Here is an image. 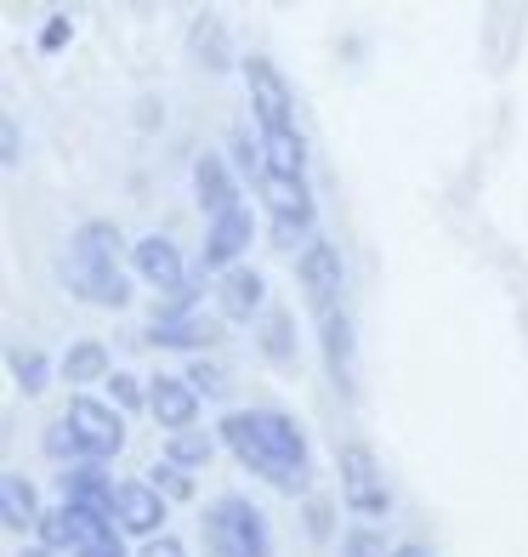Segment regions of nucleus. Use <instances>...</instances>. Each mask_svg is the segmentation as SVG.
<instances>
[{
	"instance_id": "c756f323",
	"label": "nucleus",
	"mask_w": 528,
	"mask_h": 557,
	"mask_svg": "<svg viewBox=\"0 0 528 557\" xmlns=\"http://www.w3.org/2000/svg\"><path fill=\"white\" fill-rule=\"evenodd\" d=\"M68 35H74V23H68L63 12H58V17H46V29H40V52H63Z\"/></svg>"
},
{
	"instance_id": "2eb2a0df",
	"label": "nucleus",
	"mask_w": 528,
	"mask_h": 557,
	"mask_svg": "<svg viewBox=\"0 0 528 557\" xmlns=\"http://www.w3.org/2000/svg\"><path fill=\"white\" fill-rule=\"evenodd\" d=\"M131 257H137V273H142L160 296L176 290V285H188V278H183V257H176V245H171L165 234H148V239L131 250Z\"/></svg>"
},
{
	"instance_id": "c85d7f7f",
	"label": "nucleus",
	"mask_w": 528,
	"mask_h": 557,
	"mask_svg": "<svg viewBox=\"0 0 528 557\" xmlns=\"http://www.w3.org/2000/svg\"><path fill=\"white\" fill-rule=\"evenodd\" d=\"M234 160H239V165H244L250 176H256V183L267 176V160H262V148L250 143V132H239V137H234Z\"/></svg>"
},
{
	"instance_id": "6ab92c4d",
	"label": "nucleus",
	"mask_w": 528,
	"mask_h": 557,
	"mask_svg": "<svg viewBox=\"0 0 528 557\" xmlns=\"http://www.w3.org/2000/svg\"><path fill=\"white\" fill-rule=\"evenodd\" d=\"M188 46H193V63H199V69H211V74L228 69V29H222L216 17H193Z\"/></svg>"
},
{
	"instance_id": "72a5a7b5",
	"label": "nucleus",
	"mask_w": 528,
	"mask_h": 557,
	"mask_svg": "<svg viewBox=\"0 0 528 557\" xmlns=\"http://www.w3.org/2000/svg\"><path fill=\"white\" fill-rule=\"evenodd\" d=\"M307 535L313 541L330 535V506H324V500H307Z\"/></svg>"
},
{
	"instance_id": "4c0bfd02",
	"label": "nucleus",
	"mask_w": 528,
	"mask_h": 557,
	"mask_svg": "<svg viewBox=\"0 0 528 557\" xmlns=\"http://www.w3.org/2000/svg\"><path fill=\"white\" fill-rule=\"evenodd\" d=\"M23 557H58V552H46V546H35V552H23Z\"/></svg>"
},
{
	"instance_id": "a211bd4d",
	"label": "nucleus",
	"mask_w": 528,
	"mask_h": 557,
	"mask_svg": "<svg viewBox=\"0 0 528 557\" xmlns=\"http://www.w3.org/2000/svg\"><path fill=\"white\" fill-rule=\"evenodd\" d=\"M262 160H267V176H285V183H301V171H307V143H301L296 132L262 137Z\"/></svg>"
},
{
	"instance_id": "f03ea898",
	"label": "nucleus",
	"mask_w": 528,
	"mask_h": 557,
	"mask_svg": "<svg viewBox=\"0 0 528 557\" xmlns=\"http://www.w3.org/2000/svg\"><path fill=\"white\" fill-rule=\"evenodd\" d=\"M120 250H125V239H120L114 222H86L68 245L63 278L86 301H97V308H125V301H131V278L120 273Z\"/></svg>"
},
{
	"instance_id": "9b49d317",
	"label": "nucleus",
	"mask_w": 528,
	"mask_h": 557,
	"mask_svg": "<svg viewBox=\"0 0 528 557\" xmlns=\"http://www.w3.org/2000/svg\"><path fill=\"white\" fill-rule=\"evenodd\" d=\"M148 410H154V421L165 433H188L193 416H199V393H193L188 375H154V382H148Z\"/></svg>"
},
{
	"instance_id": "a878e982",
	"label": "nucleus",
	"mask_w": 528,
	"mask_h": 557,
	"mask_svg": "<svg viewBox=\"0 0 528 557\" xmlns=\"http://www.w3.org/2000/svg\"><path fill=\"white\" fill-rule=\"evenodd\" d=\"M148 478H154V490H160L165 500H188V495H193V478H188V467H176V461H160Z\"/></svg>"
},
{
	"instance_id": "7ed1b4c3",
	"label": "nucleus",
	"mask_w": 528,
	"mask_h": 557,
	"mask_svg": "<svg viewBox=\"0 0 528 557\" xmlns=\"http://www.w3.org/2000/svg\"><path fill=\"white\" fill-rule=\"evenodd\" d=\"M211 557H267V518L244 495H222L205 518Z\"/></svg>"
},
{
	"instance_id": "7c9ffc66",
	"label": "nucleus",
	"mask_w": 528,
	"mask_h": 557,
	"mask_svg": "<svg viewBox=\"0 0 528 557\" xmlns=\"http://www.w3.org/2000/svg\"><path fill=\"white\" fill-rule=\"evenodd\" d=\"M109 393H114V404H120V410H137V404H148V393H142V387H137L125 370H120L114 382H109Z\"/></svg>"
},
{
	"instance_id": "2f4dec72",
	"label": "nucleus",
	"mask_w": 528,
	"mask_h": 557,
	"mask_svg": "<svg viewBox=\"0 0 528 557\" xmlns=\"http://www.w3.org/2000/svg\"><path fill=\"white\" fill-rule=\"evenodd\" d=\"M46 449H52L58 461H68V455H80V449H74V433H68V421H58V426H46Z\"/></svg>"
},
{
	"instance_id": "5701e85b",
	"label": "nucleus",
	"mask_w": 528,
	"mask_h": 557,
	"mask_svg": "<svg viewBox=\"0 0 528 557\" xmlns=\"http://www.w3.org/2000/svg\"><path fill=\"white\" fill-rule=\"evenodd\" d=\"M262 352H267L273 364H290L296 347H290V313H285V308L267 313V324H262Z\"/></svg>"
},
{
	"instance_id": "412c9836",
	"label": "nucleus",
	"mask_w": 528,
	"mask_h": 557,
	"mask_svg": "<svg viewBox=\"0 0 528 557\" xmlns=\"http://www.w3.org/2000/svg\"><path fill=\"white\" fill-rule=\"evenodd\" d=\"M63 375L74 387H86V382H97V375H109V352H103V342H74L68 347V359H63Z\"/></svg>"
},
{
	"instance_id": "ddd939ff",
	"label": "nucleus",
	"mask_w": 528,
	"mask_h": 557,
	"mask_svg": "<svg viewBox=\"0 0 528 557\" xmlns=\"http://www.w3.org/2000/svg\"><path fill=\"white\" fill-rule=\"evenodd\" d=\"M114 495H120V490L109 484V472L91 467V461H80V467L63 472V506H80V512L114 518Z\"/></svg>"
},
{
	"instance_id": "1a4fd4ad",
	"label": "nucleus",
	"mask_w": 528,
	"mask_h": 557,
	"mask_svg": "<svg viewBox=\"0 0 528 557\" xmlns=\"http://www.w3.org/2000/svg\"><path fill=\"white\" fill-rule=\"evenodd\" d=\"M250 234H256V222H250V211H228V216H216L205 227V273H234L239 257L250 250Z\"/></svg>"
},
{
	"instance_id": "b1692460",
	"label": "nucleus",
	"mask_w": 528,
	"mask_h": 557,
	"mask_svg": "<svg viewBox=\"0 0 528 557\" xmlns=\"http://www.w3.org/2000/svg\"><path fill=\"white\" fill-rule=\"evenodd\" d=\"M46 352H35V347H12V375H17V387L23 393H40L46 387Z\"/></svg>"
},
{
	"instance_id": "9d476101",
	"label": "nucleus",
	"mask_w": 528,
	"mask_h": 557,
	"mask_svg": "<svg viewBox=\"0 0 528 557\" xmlns=\"http://www.w3.org/2000/svg\"><path fill=\"white\" fill-rule=\"evenodd\" d=\"M193 199H199V211H205L211 222L239 211V183H234V165L222 154H199L193 160Z\"/></svg>"
},
{
	"instance_id": "4468645a",
	"label": "nucleus",
	"mask_w": 528,
	"mask_h": 557,
	"mask_svg": "<svg viewBox=\"0 0 528 557\" xmlns=\"http://www.w3.org/2000/svg\"><path fill=\"white\" fill-rule=\"evenodd\" d=\"M318 347H324V370L341 393H352V319L347 313H324L318 319Z\"/></svg>"
},
{
	"instance_id": "393cba45",
	"label": "nucleus",
	"mask_w": 528,
	"mask_h": 557,
	"mask_svg": "<svg viewBox=\"0 0 528 557\" xmlns=\"http://www.w3.org/2000/svg\"><path fill=\"white\" fill-rule=\"evenodd\" d=\"M193 308H199V290H193V285H176V290H165V296H160V308H154V324H176V319H193Z\"/></svg>"
},
{
	"instance_id": "f3484780",
	"label": "nucleus",
	"mask_w": 528,
	"mask_h": 557,
	"mask_svg": "<svg viewBox=\"0 0 528 557\" xmlns=\"http://www.w3.org/2000/svg\"><path fill=\"white\" fill-rule=\"evenodd\" d=\"M216 301H222V319H256L267 301V278L256 268H234V273H222Z\"/></svg>"
},
{
	"instance_id": "39448f33",
	"label": "nucleus",
	"mask_w": 528,
	"mask_h": 557,
	"mask_svg": "<svg viewBox=\"0 0 528 557\" xmlns=\"http://www.w3.org/2000/svg\"><path fill=\"white\" fill-rule=\"evenodd\" d=\"M68 433H74V449H80V461L91 467H103L109 455H120L125 444V421L120 410H109V404H97V398H68Z\"/></svg>"
},
{
	"instance_id": "f8f14e48",
	"label": "nucleus",
	"mask_w": 528,
	"mask_h": 557,
	"mask_svg": "<svg viewBox=\"0 0 528 557\" xmlns=\"http://www.w3.org/2000/svg\"><path fill=\"white\" fill-rule=\"evenodd\" d=\"M114 523L125 529V535L154 541L160 529H165V495H160L154 484H120V495H114Z\"/></svg>"
},
{
	"instance_id": "dca6fc26",
	"label": "nucleus",
	"mask_w": 528,
	"mask_h": 557,
	"mask_svg": "<svg viewBox=\"0 0 528 557\" xmlns=\"http://www.w3.org/2000/svg\"><path fill=\"white\" fill-rule=\"evenodd\" d=\"M40 495H35V484L23 472H7L0 478V523L12 529V535H29V529H40Z\"/></svg>"
},
{
	"instance_id": "20e7f679",
	"label": "nucleus",
	"mask_w": 528,
	"mask_h": 557,
	"mask_svg": "<svg viewBox=\"0 0 528 557\" xmlns=\"http://www.w3.org/2000/svg\"><path fill=\"white\" fill-rule=\"evenodd\" d=\"M336 472H341L347 512H359V518H387L392 512V490H387L381 461H375L369 444H341L336 449Z\"/></svg>"
},
{
	"instance_id": "0eeeda50",
	"label": "nucleus",
	"mask_w": 528,
	"mask_h": 557,
	"mask_svg": "<svg viewBox=\"0 0 528 557\" xmlns=\"http://www.w3.org/2000/svg\"><path fill=\"white\" fill-rule=\"evenodd\" d=\"M262 199H267V211H273V239H279L285 250H301V239L313 234V194H307V183L262 176Z\"/></svg>"
},
{
	"instance_id": "cd10ccee",
	"label": "nucleus",
	"mask_w": 528,
	"mask_h": 557,
	"mask_svg": "<svg viewBox=\"0 0 528 557\" xmlns=\"http://www.w3.org/2000/svg\"><path fill=\"white\" fill-rule=\"evenodd\" d=\"M341 557H387V546H381V535H375V529H347Z\"/></svg>"
},
{
	"instance_id": "f704fd0d",
	"label": "nucleus",
	"mask_w": 528,
	"mask_h": 557,
	"mask_svg": "<svg viewBox=\"0 0 528 557\" xmlns=\"http://www.w3.org/2000/svg\"><path fill=\"white\" fill-rule=\"evenodd\" d=\"M142 557H188V552H183V541H176V535H154V541L142 546Z\"/></svg>"
},
{
	"instance_id": "c9c22d12",
	"label": "nucleus",
	"mask_w": 528,
	"mask_h": 557,
	"mask_svg": "<svg viewBox=\"0 0 528 557\" xmlns=\"http://www.w3.org/2000/svg\"><path fill=\"white\" fill-rule=\"evenodd\" d=\"M23 160V137H17V125L7 120V165H17Z\"/></svg>"
},
{
	"instance_id": "e433bc0d",
	"label": "nucleus",
	"mask_w": 528,
	"mask_h": 557,
	"mask_svg": "<svg viewBox=\"0 0 528 557\" xmlns=\"http://www.w3.org/2000/svg\"><path fill=\"white\" fill-rule=\"evenodd\" d=\"M392 557H426V546H415V541L410 546H392Z\"/></svg>"
},
{
	"instance_id": "f257e3e1",
	"label": "nucleus",
	"mask_w": 528,
	"mask_h": 557,
	"mask_svg": "<svg viewBox=\"0 0 528 557\" xmlns=\"http://www.w3.org/2000/svg\"><path fill=\"white\" fill-rule=\"evenodd\" d=\"M222 444H228L250 472H262L273 490L301 495L307 490V438L285 410H234L222 421Z\"/></svg>"
},
{
	"instance_id": "6e6552de",
	"label": "nucleus",
	"mask_w": 528,
	"mask_h": 557,
	"mask_svg": "<svg viewBox=\"0 0 528 557\" xmlns=\"http://www.w3.org/2000/svg\"><path fill=\"white\" fill-rule=\"evenodd\" d=\"M301 290H307V308H313V319H324V313H341L347 273H341L336 245L313 239L307 250H301Z\"/></svg>"
},
{
	"instance_id": "aec40b11",
	"label": "nucleus",
	"mask_w": 528,
	"mask_h": 557,
	"mask_svg": "<svg viewBox=\"0 0 528 557\" xmlns=\"http://www.w3.org/2000/svg\"><path fill=\"white\" fill-rule=\"evenodd\" d=\"M216 342L211 319H176V324H148V347H205Z\"/></svg>"
},
{
	"instance_id": "bb28decb",
	"label": "nucleus",
	"mask_w": 528,
	"mask_h": 557,
	"mask_svg": "<svg viewBox=\"0 0 528 557\" xmlns=\"http://www.w3.org/2000/svg\"><path fill=\"white\" fill-rule=\"evenodd\" d=\"M40 541H46V552L74 546V529H68V512H63V506H58V512H46V518H40Z\"/></svg>"
},
{
	"instance_id": "4be33fe9",
	"label": "nucleus",
	"mask_w": 528,
	"mask_h": 557,
	"mask_svg": "<svg viewBox=\"0 0 528 557\" xmlns=\"http://www.w3.org/2000/svg\"><path fill=\"white\" fill-rule=\"evenodd\" d=\"M211 449H216V438L211 433H171L165 438V461H176V467H199V461H211Z\"/></svg>"
},
{
	"instance_id": "423d86ee",
	"label": "nucleus",
	"mask_w": 528,
	"mask_h": 557,
	"mask_svg": "<svg viewBox=\"0 0 528 557\" xmlns=\"http://www.w3.org/2000/svg\"><path fill=\"white\" fill-rule=\"evenodd\" d=\"M244 86H250V109H256L262 137L296 132V97L285 86V74L273 69L267 58H244Z\"/></svg>"
},
{
	"instance_id": "473e14b6",
	"label": "nucleus",
	"mask_w": 528,
	"mask_h": 557,
	"mask_svg": "<svg viewBox=\"0 0 528 557\" xmlns=\"http://www.w3.org/2000/svg\"><path fill=\"white\" fill-rule=\"evenodd\" d=\"M188 382H193V393H222V370L199 359V364L188 370Z\"/></svg>"
}]
</instances>
